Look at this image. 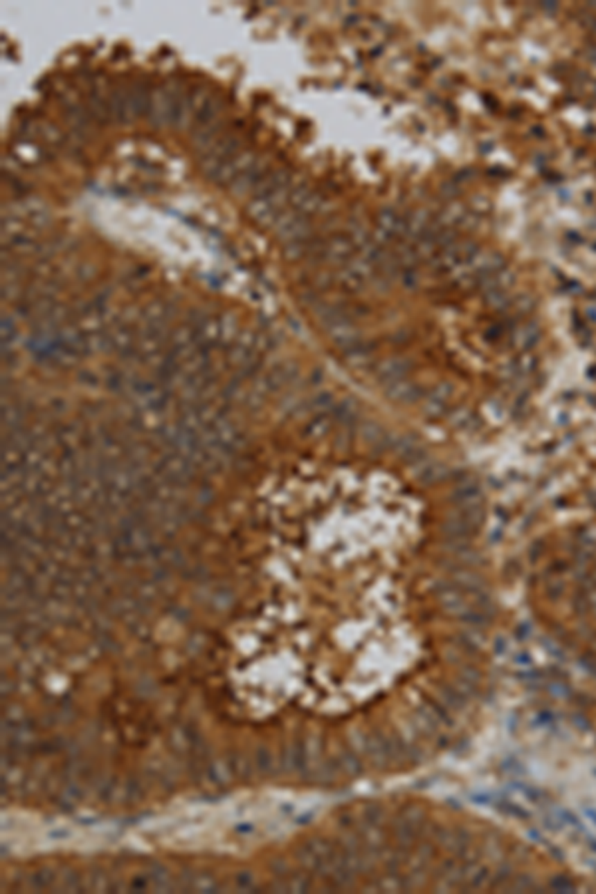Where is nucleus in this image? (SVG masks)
Returning <instances> with one entry per match:
<instances>
[{
	"mask_svg": "<svg viewBox=\"0 0 596 894\" xmlns=\"http://www.w3.org/2000/svg\"><path fill=\"white\" fill-rule=\"evenodd\" d=\"M223 108V104H221V100L219 98H209L201 108L195 111V127L201 129V127H207V125H211L215 122V118L219 116V111Z\"/></svg>",
	"mask_w": 596,
	"mask_h": 894,
	"instance_id": "nucleus-2",
	"label": "nucleus"
},
{
	"mask_svg": "<svg viewBox=\"0 0 596 894\" xmlns=\"http://www.w3.org/2000/svg\"><path fill=\"white\" fill-rule=\"evenodd\" d=\"M324 203H326V199H324V195H322L320 191L312 189V191H310V193L306 195V199L302 201V203H300L298 207H296V211H298L300 215H305V217L314 215V213H318V211H322Z\"/></svg>",
	"mask_w": 596,
	"mask_h": 894,
	"instance_id": "nucleus-3",
	"label": "nucleus"
},
{
	"mask_svg": "<svg viewBox=\"0 0 596 894\" xmlns=\"http://www.w3.org/2000/svg\"><path fill=\"white\" fill-rule=\"evenodd\" d=\"M246 211H249V215L253 217L255 221H259V223H267V221H271V219L278 217L280 207H278L273 199H269V197H255V199L249 203Z\"/></svg>",
	"mask_w": 596,
	"mask_h": 894,
	"instance_id": "nucleus-1",
	"label": "nucleus"
}]
</instances>
